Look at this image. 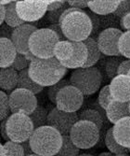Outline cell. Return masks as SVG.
<instances>
[{
  "mask_svg": "<svg viewBox=\"0 0 130 156\" xmlns=\"http://www.w3.org/2000/svg\"><path fill=\"white\" fill-rule=\"evenodd\" d=\"M59 23L66 39L72 42H84L90 37L93 30L88 13L75 8L65 10Z\"/></svg>",
  "mask_w": 130,
  "mask_h": 156,
  "instance_id": "obj_1",
  "label": "cell"
},
{
  "mask_svg": "<svg viewBox=\"0 0 130 156\" xmlns=\"http://www.w3.org/2000/svg\"><path fill=\"white\" fill-rule=\"evenodd\" d=\"M31 79L42 87H50L63 80L68 69L55 57L49 59L35 58L29 66Z\"/></svg>",
  "mask_w": 130,
  "mask_h": 156,
  "instance_id": "obj_2",
  "label": "cell"
},
{
  "mask_svg": "<svg viewBox=\"0 0 130 156\" xmlns=\"http://www.w3.org/2000/svg\"><path fill=\"white\" fill-rule=\"evenodd\" d=\"M29 141L35 154L55 156L62 146L63 137L57 129L45 125L35 129Z\"/></svg>",
  "mask_w": 130,
  "mask_h": 156,
  "instance_id": "obj_3",
  "label": "cell"
},
{
  "mask_svg": "<svg viewBox=\"0 0 130 156\" xmlns=\"http://www.w3.org/2000/svg\"><path fill=\"white\" fill-rule=\"evenodd\" d=\"M60 40L57 34L49 28L37 29L29 40L30 51L39 59L54 57V48Z\"/></svg>",
  "mask_w": 130,
  "mask_h": 156,
  "instance_id": "obj_4",
  "label": "cell"
},
{
  "mask_svg": "<svg viewBox=\"0 0 130 156\" xmlns=\"http://www.w3.org/2000/svg\"><path fill=\"white\" fill-rule=\"evenodd\" d=\"M71 84L76 87L84 95H91L98 91L102 82V74L96 66L78 68L73 71L70 78Z\"/></svg>",
  "mask_w": 130,
  "mask_h": 156,
  "instance_id": "obj_5",
  "label": "cell"
},
{
  "mask_svg": "<svg viewBox=\"0 0 130 156\" xmlns=\"http://www.w3.org/2000/svg\"><path fill=\"white\" fill-rule=\"evenodd\" d=\"M69 136L78 149L88 150L93 148L98 143L100 130L95 123L80 120L74 125Z\"/></svg>",
  "mask_w": 130,
  "mask_h": 156,
  "instance_id": "obj_6",
  "label": "cell"
},
{
  "mask_svg": "<svg viewBox=\"0 0 130 156\" xmlns=\"http://www.w3.org/2000/svg\"><path fill=\"white\" fill-rule=\"evenodd\" d=\"M35 131L31 118L24 113H13L7 120V133L10 141L22 143L29 140Z\"/></svg>",
  "mask_w": 130,
  "mask_h": 156,
  "instance_id": "obj_7",
  "label": "cell"
},
{
  "mask_svg": "<svg viewBox=\"0 0 130 156\" xmlns=\"http://www.w3.org/2000/svg\"><path fill=\"white\" fill-rule=\"evenodd\" d=\"M10 110L13 113L31 115L37 108V99L31 91L16 88L9 94Z\"/></svg>",
  "mask_w": 130,
  "mask_h": 156,
  "instance_id": "obj_8",
  "label": "cell"
},
{
  "mask_svg": "<svg viewBox=\"0 0 130 156\" xmlns=\"http://www.w3.org/2000/svg\"><path fill=\"white\" fill-rule=\"evenodd\" d=\"M84 102V94L76 87L70 86L62 88L57 94L56 108L65 112H76Z\"/></svg>",
  "mask_w": 130,
  "mask_h": 156,
  "instance_id": "obj_9",
  "label": "cell"
},
{
  "mask_svg": "<svg viewBox=\"0 0 130 156\" xmlns=\"http://www.w3.org/2000/svg\"><path fill=\"white\" fill-rule=\"evenodd\" d=\"M79 121V115L76 112H65L54 108L48 112V125L57 129L62 136H67Z\"/></svg>",
  "mask_w": 130,
  "mask_h": 156,
  "instance_id": "obj_10",
  "label": "cell"
},
{
  "mask_svg": "<svg viewBox=\"0 0 130 156\" xmlns=\"http://www.w3.org/2000/svg\"><path fill=\"white\" fill-rule=\"evenodd\" d=\"M124 32L117 28H106L100 32L97 42L102 54L106 56H122L119 51V40Z\"/></svg>",
  "mask_w": 130,
  "mask_h": 156,
  "instance_id": "obj_11",
  "label": "cell"
},
{
  "mask_svg": "<svg viewBox=\"0 0 130 156\" xmlns=\"http://www.w3.org/2000/svg\"><path fill=\"white\" fill-rule=\"evenodd\" d=\"M49 1H17L16 9L19 17L25 23H32L40 20L48 11Z\"/></svg>",
  "mask_w": 130,
  "mask_h": 156,
  "instance_id": "obj_12",
  "label": "cell"
},
{
  "mask_svg": "<svg viewBox=\"0 0 130 156\" xmlns=\"http://www.w3.org/2000/svg\"><path fill=\"white\" fill-rule=\"evenodd\" d=\"M37 30V28L28 23H25L16 28H14L11 35V41L15 46L18 53L26 55L30 52L29 49V40L31 36Z\"/></svg>",
  "mask_w": 130,
  "mask_h": 156,
  "instance_id": "obj_13",
  "label": "cell"
},
{
  "mask_svg": "<svg viewBox=\"0 0 130 156\" xmlns=\"http://www.w3.org/2000/svg\"><path fill=\"white\" fill-rule=\"evenodd\" d=\"M110 91L114 100L130 102V77L128 75H117L110 83Z\"/></svg>",
  "mask_w": 130,
  "mask_h": 156,
  "instance_id": "obj_14",
  "label": "cell"
},
{
  "mask_svg": "<svg viewBox=\"0 0 130 156\" xmlns=\"http://www.w3.org/2000/svg\"><path fill=\"white\" fill-rule=\"evenodd\" d=\"M75 52L71 60L62 63L67 69H78L84 67L88 59V51L84 42H73Z\"/></svg>",
  "mask_w": 130,
  "mask_h": 156,
  "instance_id": "obj_15",
  "label": "cell"
},
{
  "mask_svg": "<svg viewBox=\"0 0 130 156\" xmlns=\"http://www.w3.org/2000/svg\"><path fill=\"white\" fill-rule=\"evenodd\" d=\"M0 67L8 68L11 67L12 64L15 61L18 51L12 43L10 38L1 37L0 38Z\"/></svg>",
  "mask_w": 130,
  "mask_h": 156,
  "instance_id": "obj_16",
  "label": "cell"
},
{
  "mask_svg": "<svg viewBox=\"0 0 130 156\" xmlns=\"http://www.w3.org/2000/svg\"><path fill=\"white\" fill-rule=\"evenodd\" d=\"M112 133L119 145L130 149V117H125L113 124Z\"/></svg>",
  "mask_w": 130,
  "mask_h": 156,
  "instance_id": "obj_17",
  "label": "cell"
},
{
  "mask_svg": "<svg viewBox=\"0 0 130 156\" xmlns=\"http://www.w3.org/2000/svg\"><path fill=\"white\" fill-rule=\"evenodd\" d=\"M105 115L108 121L113 124L125 117H130L129 103H123L116 100L112 101L105 109Z\"/></svg>",
  "mask_w": 130,
  "mask_h": 156,
  "instance_id": "obj_18",
  "label": "cell"
},
{
  "mask_svg": "<svg viewBox=\"0 0 130 156\" xmlns=\"http://www.w3.org/2000/svg\"><path fill=\"white\" fill-rule=\"evenodd\" d=\"M120 5V0H90L89 9L97 15H108L116 11Z\"/></svg>",
  "mask_w": 130,
  "mask_h": 156,
  "instance_id": "obj_19",
  "label": "cell"
},
{
  "mask_svg": "<svg viewBox=\"0 0 130 156\" xmlns=\"http://www.w3.org/2000/svg\"><path fill=\"white\" fill-rule=\"evenodd\" d=\"M19 73L12 67L1 68L0 71V87L2 91H13L18 86Z\"/></svg>",
  "mask_w": 130,
  "mask_h": 156,
  "instance_id": "obj_20",
  "label": "cell"
},
{
  "mask_svg": "<svg viewBox=\"0 0 130 156\" xmlns=\"http://www.w3.org/2000/svg\"><path fill=\"white\" fill-rule=\"evenodd\" d=\"M75 52L73 42L69 40L59 41L54 48V57L61 63L67 62L72 59Z\"/></svg>",
  "mask_w": 130,
  "mask_h": 156,
  "instance_id": "obj_21",
  "label": "cell"
},
{
  "mask_svg": "<svg viewBox=\"0 0 130 156\" xmlns=\"http://www.w3.org/2000/svg\"><path fill=\"white\" fill-rule=\"evenodd\" d=\"M84 43H85V45L86 46L88 51V62H86L85 65L84 66V68L92 67L100 59L102 51H100V50L98 48L97 40L94 39L91 37H88V39H85L84 41Z\"/></svg>",
  "mask_w": 130,
  "mask_h": 156,
  "instance_id": "obj_22",
  "label": "cell"
},
{
  "mask_svg": "<svg viewBox=\"0 0 130 156\" xmlns=\"http://www.w3.org/2000/svg\"><path fill=\"white\" fill-rule=\"evenodd\" d=\"M17 88L25 89L28 91H31L35 94H37L40 92H42L44 87L40 86V85L35 83L31 79L30 75H29V69L27 68V69H24L22 71L19 72V82H18Z\"/></svg>",
  "mask_w": 130,
  "mask_h": 156,
  "instance_id": "obj_23",
  "label": "cell"
},
{
  "mask_svg": "<svg viewBox=\"0 0 130 156\" xmlns=\"http://www.w3.org/2000/svg\"><path fill=\"white\" fill-rule=\"evenodd\" d=\"M79 119L81 121H88L93 122L98 126L99 130L102 129L104 119L100 111L96 108H88L81 111L79 114Z\"/></svg>",
  "mask_w": 130,
  "mask_h": 156,
  "instance_id": "obj_24",
  "label": "cell"
},
{
  "mask_svg": "<svg viewBox=\"0 0 130 156\" xmlns=\"http://www.w3.org/2000/svg\"><path fill=\"white\" fill-rule=\"evenodd\" d=\"M105 145L110 152H112L114 155H120V154H128L129 150L126 148L122 147L119 145L116 140L114 139L113 133H112V127L109 128L105 135Z\"/></svg>",
  "mask_w": 130,
  "mask_h": 156,
  "instance_id": "obj_25",
  "label": "cell"
},
{
  "mask_svg": "<svg viewBox=\"0 0 130 156\" xmlns=\"http://www.w3.org/2000/svg\"><path fill=\"white\" fill-rule=\"evenodd\" d=\"M17 1H12L9 5L6 6L7 8V13H6V20L5 23L7 25H8L11 28H16L23 23H25L18 15L17 9H16Z\"/></svg>",
  "mask_w": 130,
  "mask_h": 156,
  "instance_id": "obj_26",
  "label": "cell"
},
{
  "mask_svg": "<svg viewBox=\"0 0 130 156\" xmlns=\"http://www.w3.org/2000/svg\"><path fill=\"white\" fill-rule=\"evenodd\" d=\"M29 117L31 118L35 129H37L39 127L48 125V113L47 109L42 107V106H37L35 110L32 113L31 115H29Z\"/></svg>",
  "mask_w": 130,
  "mask_h": 156,
  "instance_id": "obj_27",
  "label": "cell"
},
{
  "mask_svg": "<svg viewBox=\"0 0 130 156\" xmlns=\"http://www.w3.org/2000/svg\"><path fill=\"white\" fill-rule=\"evenodd\" d=\"M62 146L55 156H78L80 154V149H78L71 140L70 136H62Z\"/></svg>",
  "mask_w": 130,
  "mask_h": 156,
  "instance_id": "obj_28",
  "label": "cell"
},
{
  "mask_svg": "<svg viewBox=\"0 0 130 156\" xmlns=\"http://www.w3.org/2000/svg\"><path fill=\"white\" fill-rule=\"evenodd\" d=\"M123 61L124 60H122L121 56H112V57H110L107 60L105 66V71L110 79L112 80L118 75V69Z\"/></svg>",
  "mask_w": 130,
  "mask_h": 156,
  "instance_id": "obj_29",
  "label": "cell"
},
{
  "mask_svg": "<svg viewBox=\"0 0 130 156\" xmlns=\"http://www.w3.org/2000/svg\"><path fill=\"white\" fill-rule=\"evenodd\" d=\"M0 120L5 121L10 115V105H9V95H8L4 91L0 92Z\"/></svg>",
  "mask_w": 130,
  "mask_h": 156,
  "instance_id": "obj_30",
  "label": "cell"
},
{
  "mask_svg": "<svg viewBox=\"0 0 130 156\" xmlns=\"http://www.w3.org/2000/svg\"><path fill=\"white\" fill-rule=\"evenodd\" d=\"M114 99L112 96V94L110 91V85H105V86L102 87V89L100 90V92L98 94V104L100 106V108L102 109L105 110L108 108V106L110 105V103Z\"/></svg>",
  "mask_w": 130,
  "mask_h": 156,
  "instance_id": "obj_31",
  "label": "cell"
},
{
  "mask_svg": "<svg viewBox=\"0 0 130 156\" xmlns=\"http://www.w3.org/2000/svg\"><path fill=\"white\" fill-rule=\"evenodd\" d=\"M71 84V81L70 80H66V79H63L61 81H59L58 83H56L53 86H50L48 87V96L49 98V100L56 104V99H57V94H59V92L64 88V87H67V86H70Z\"/></svg>",
  "mask_w": 130,
  "mask_h": 156,
  "instance_id": "obj_32",
  "label": "cell"
},
{
  "mask_svg": "<svg viewBox=\"0 0 130 156\" xmlns=\"http://www.w3.org/2000/svg\"><path fill=\"white\" fill-rule=\"evenodd\" d=\"M119 51L122 56L130 59V31L124 32L120 37Z\"/></svg>",
  "mask_w": 130,
  "mask_h": 156,
  "instance_id": "obj_33",
  "label": "cell"
},
{
  "mask_svg": "<svg viewBox=\"0 0 130 156\" xmlns=\"http://www.w3.org/2000/svg\"><path fill=\"white\" fill-rule=\"evenodd\" d=\"M7 151L8 156H25L24 150L20 143L13 142V141H7L4 144Z\"/></svg>",
  "mask_w": 130,
  "mask_h": 156,
  "instance_id": "obj_34",
  "label": "cell"
},
{
  "mask_svg": "<svg viewBox=\"0 0 130 156\" xmlns=\"http://www.w3.org/2000/svg\"><path fill=\"white\" fill-rule=\"evenodd\" d=\"M30 64L31 63L26 59L25 55L18 53L17 57H16L15 61H14V63L12 64L11 67L13 69H15L16 71L21 72V71H22V70H24V69L29 68V66H30Z\"/></svg>",
  "mask_w": 130,
  "mask_h": 156,
  "instance_id": "obj_35",
  "label": "cell"
},
{
  "mask_svg": "<svg viewBox=\"0 0 130 156\" xmlns=\"http://www.w3.org/2000/svg\"><path fill=\"white\" fill-rule=\"evenodd\" d=\"M69 8H71V7L69 6L68 2L66 1L65 5H64L62 9H57V10H54V11H48V21H50L52 23H59L62 15L64 13V11L67 10Z\"/></svg>",
  "mask_w": 130,
  "mask_h": 156,
  "instance_id": "obj_36",
  "label": "cell"
},
{
  "mask_svg": "<svg viewBox=\"0 0 130 156\" xmlns=\"http://www.w3.org/2000/svg\"><path fill=\"white\" fill-rule=\"evenodd\" d=\"M130 12V0H120V5L113 14L117 17H124Z\"/></svg>",
  "mask_w": 130,
  "mask_h": 156,
  "instance_id": "obj_37",
  "label": "cell"
},
{
  "mask_svg": "<svg viewBox=\"0 0 130 156\" xmlns=\"http://www.w3.org/2000/svg\"><path fill=\"white\" fill-rule=\"evenodd\" d=\"M67 2L71 8H75L77 9H82L88 7V0H69Z\"/></svg>",
  "mask_w": 130,
  "mask_h": 156,
  "instance_id": "obj_38",
  "label": "cell"
},
{
  "mask_svg": "<svg viewBox=\"0 0 130 156\" xmlns=\"http://www.w3.org/2000/svg\"><path fill=\"white\" fill-rule=\"evenodd\" d=\"M130 71V59L124 60L118 69V75H127Z\"/></svg>",
  "mask_w": 130,
  "mask_h": 156,
  "instance_id": "obj_39",
  "label": "cell"
},
{
  "mask_svg": "<svg viewBox=\"0 0 130 156\" xmlns=\"http://www.w3.org/2000/svg\"><path fill=\"white\" fill-rule=\"evenodd\" d=\"M48 28H49V29H51V30H53V31L57 34V36L59 37V38H60L61 41H62V40H67L66 37H65L64 35H63V32H62V27H61L60 23H52Z\"/></svg>",
  "mask_w": 130,
  "mask_h": 156,
  "instance_id": "obj_40",
  "label": "cell"
},
{
  "mask_svg": "<svg viewBox=\"0 0 130 156\" xmlns=\"http://www.w3.org/2000/svg\"><path fill=\"white\" fill-rule=\"evenodd\" d=\"M66 1L63 0H59V1H49L48 7V11H54L57 9H62L65 5Z\"/></svg>",
  "mask_w": 130,
  "mask_h": 156,
  "instance_id": "obj_41",
  "label": "cell"
},
{
  "mask_svg": "<svg viewBox=\"0 0 130 156\" xmlns=\"http://www.w3.org/2000/svg\"><path fill=\"white\" fill-rule=\"evenodd\" d=\"M120 23H121V27L124 30H125L126 32L130 31V12L125 14L124 17L121 18Z\"/></svg>",
  "mask_w": 130,
  "mask_h": 156,
  "instance_id": "obj_42",
  "label": "cell"
},
{
  "mask_svg": "<svg viewBox=\"0 0 130 156\" xmlns=\"http://www.w3.org/2000/svg\"><path fill=\"white\" fill-rule=\"evenodd\" d=\"M89 15V14H88ZM90 19H91V22H92V27H93V30H92V33H96L98 30V28H99V18L98 17L97 14L95 13H92L89 15Z\"/></svg>",
  "mask_w": 130,
  "mask_h": 156,
  "instance_id": "obj_43",
  "label": "cell"
},
{
  "mask_svg": "<svg viewBox=\"0 0 130 156\" xmlns=\"http://www.w3.org/2000/svg\"><path fill=\"white\" fill-rule=\"evenodd\" d=\"M23 150H24V153H25V156H29V155H32V154H35L32 148H31V145H30V141L27 140L25 142H22L21 143Z\"/></svg>",
  "mask_w": 130,
  "mask_h": 156,
  "instance_id": "obj_44",
  "label": "cell"
},
{
  "mask_svg": "<svg viewBox=\"0 0 130 156\" xmlns=\"http://www.w3.org/2000/svg\"><path fill=\"white\" fill-rule=\"evenodd\" d=\"M7 120L1 122V136H2V138L4 140H6V142L7 141H9V138H8V133H7Z\"/></svg>",
  "mask_w": 130,
  "mask_h": 156,
  "instance_id": "obj_45",
  "label": "cell"
},
{
  "mask_svg": "<svg viewBox=\"0 0 130 156\" xmlns=\"http://www.w3.org/2000/svg\"><path fill=\"white\" fill-rule=\"evenodd\" d=\"M6 13H7L6 6L0 5V24L1 25H3V23L6 20Z\"/></svg>",
  "mask_w": 130,
  "mask_h": 156,
  "instance_id": "obj_46",
  "label": "cell"
},
{
  "mask_svg": "<svg viewBox=\"0 0 130 156\" xmlns=\"http://www.w3.org/2000/svg\"><path fill=\"white\" fill-rule=\"evenodd\" d=\"M25 57H26V59H27V60H28L29 62H30V63H31L32 61H34V60H35V59L36 58L35 56V55H34V54H33V53H32L31 51H30V52H28V53H27V54L25 55Z\"/></svg>",
  "mask_w": 130,
  "mask_h": 156,
  "instance_id": "obj_47",
  "label": "cell"
},
{
  "mask_svg": "<svg viewBox=\"0 0 130 156\" xmlns=\"http://www.w3.org/2000/svg\"><path fill=\"white\" fill-rule=\"evenodd\" d=\"M0 156H8L7 155V151H6V149H5V146H4V144H1L0 145Z\"/></svg>",
  "mask_w": 130,
  "mask_h": 156,
  "instance_id": "obj_48",
  "label": "cell"
},
{
  "mask_svg": "<svg viewBox=\"0 0 130 156\" xmlns=\"http://www.w3.org/2000/svg\"><path fill=\"white\" fill-rule=\"evenodd\" d=\"M98 156H115L114 154H112V152L110 151H105V152H102V153H99Z\"/></svg>",
  "mask_w": 130,
  "mask_h": 156,
  "instance_id": "obj_49",
  "label": "cell"
},
{
  "mask_svg": "<svg viewBox=\"0 0 130 156\" xmlns=\"http://www.w3.org/2000/svg\"><path fill=\"white\" fill-rule=\"evenodd\" d=\"M12 1H9V0H7V1H4V0H2V1H0V5H3V6H8L11 3Z\"/></svg>",
  "mask_w": 130,
  "mask_h": 156,
  "instance_id": "obj_50",
  "label": "cell"
},
{
  "mask_svg": "<svg viewBox=\"0 0 130 156\" xmlns=\"http://www.w3.org/2000/svg\"><path fill=\"white\" fill-rule=\"evenodd\" d=\"M78 156H93L91 154H88V153H80Z\"/></svg>",
  "mask_w": 130,
  "mask_h": 156,
  "instance_id": "obj_51",
  "label": "cell"
},
{
  "mask_svg": "<svg viewBox=\"0 0 130 156\" xmlns=\"http://www.w3.org/2000/svg\"><path fill=\"white\" fill-rule=\"evenodd\" d=\"M115 156H130L129 154H120V155H115Z\"/></svg>",
  "mask_w": 130,
  "mask_h": 156,
  "instance_id": "obj_52",
  "label": "cell"
},
{
  "mask_svg": "<svg viewBox=\"0 0 130 156\" xmlns=\"http://www.w3.org/2000/svg\"><path fill=\"white\" fill-rule=\"evenodd\" d=\"M29 156H40V155H37V154H32V155H29Z\"/></svg>",
  "mask_w": 130,
  "mask_h": 156,
  "instance_id": "obj_53",
  "label": "cell"
},
{
  "mask_svg": "<svg viewBox=\"0 0 130 156\" xmlns=\"http://www.w3.org/2000/svg\"><path fill=\"white\" fill-rule=\"evenodd\" d=\"M127 75H128V76H129V77H130V71H129V72H128V74H127Z\"/></svg>",
  "mask_w": 130,
  "mask_h": 156,
  "instance_id": "obj_54",
  "label": "cell"
},
{
  "mask_svg": "<svg viewBox=\"0 0 130 156\" xmlns=\"http://www.w3.org/2000/svg\"><path fill=\"white\" fill-rule=\"evenodd\" d=\"M129 110H130V102H129Z\"/></svg>",
  "mask_w": 130,
  "mask_h": 156,
  "instance_id": "obj_55",
  "label": "cell"
},
{
  "mask_svg": "<svg viewBox=\"0 0 130 156\" xmlns=\"http://www.w3.org/2000/svg\"><path fill=\"white\" fill-rule=\"evenodd\" d=\"M129 153H130V149H129Z\"/></svg>",
  "mask_w": 130,
  "mask_h": 156,
  "instance_id": "obj_56",
  "label": "cell"
}]
</instances>
